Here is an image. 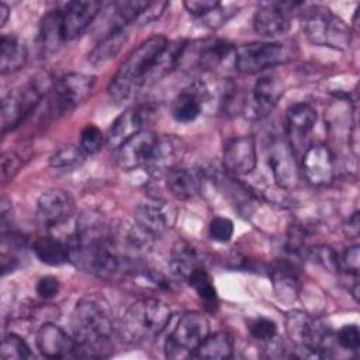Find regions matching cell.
Here are the masks:
<instances>
[{
  "instance_id": "4dcf8cb0",
  "label": "cell",
  "mask_w": 360,
  "mask_h": 360,
  "mask_svg": "<svg viewBox=\"0 0 360 360\" xmlns=\"http://www.w3.org/2000/svg\"><path fill=\"white\" fill-rule=\"evenodd\" d=\"M127 38H128L127 28L108 31L101 38V41L93 48V51L89 53V60L93 65H100L112 59L121 51Z\"/></svg>"
},
{
  "instance_id": "52a82bcc",
  "label": "cell",
  "mask_w": 360,
  "mask_h": 360,
  "mask_svg": "<svg viewBox=\"0 0 360 360\" xmlns=\"http://www.w3.org/2000/svg\"><path fill=\"white\" fill-rule=\"evenodd\" d=\"M285 332L302 357H321V347L330 333L316 318L304 311H291L285 316Z\"/></svg>"
},
{
  "instance_id": "9c48e42d",
  "label": "cell",
  "mask_w": 360,
  "mask_h": 360,
  "mask_svg": "<svg viewBox=\"0 0 360 360\" xmlns=\"http://www.w3.org/2000/svg\"><path fill=\"white\" fill-rule=\"evenodd\" d=\"M96 84V77L84 73H68L52 86V107L56 112H68L86 101Z\"/></svg>"
},
{
  "instance_id": "7a4b0ae2",
  "label": "cell",
  "mask_w": 360,
  "mask_h": 360,
  "mask_svg": "<svg viewBox=\"0 0 360 360\" xmlns=\"http://www.w3.org/2000/svg\"><path fill=\"white\" fill-rule=\"evenodd\" d=\"M167 42L169 41L162 35H155L141 42L127 56L110 80L107 87L108 96L117 103L129 100L143 84H146L148 75Z\"/></svg>"
},
{
  "instance_id": "f1b7e54d",
  "label": "cell",
  "mask_w": 360,
  "mask_h": 360,
  "mask_svg": "<svg viewBox=\"0 0 360 360\" xmlns=\"http://www.w3.org/2000/svg\"><path fill=\"white\" fill-rule=\"evenodd\" d=\"M32 250L41 263L48 266H60L69 262V245L55 238L44 236L34 242Z\"/></svg>"
},
{
  "instance_id": "ee69618b",
  "label": "cell",
  "mask_w": 360,
  "mask_h": 360,
  "mask_svg": "<svg viewBox=\"0 0 360 360\" xmlns=\"http://www.w3.org/2000/svg\"><path fill=\"white\" fill-rule=\"evenodd\" d=\"M167 6H169L167 1H153V3H149L148 7L142 11L139 18L136 20V22L139 25H146V24L155 21L156 18H159L163 14V11L166 10Z\"/></svg>"
},
{
  "instance_id": "8992f818",
  "label": "cell",
  "mask_w": 360,
  "mask_h": 360,
  "mask_svg": "<svg viewBox=\"0 0 360 360\" xmlns=\"http://www.w3.org/2000/svg\"><path fill=\"white\" fill-rule=\"evenodd\" d=\"M210 335V323L200 312L181 315L174 329L165 342V353L172 359L190 357Z\"/></svg>"
},
{
  "instance_id": "d590c367",
  "label": "cell",
  "mask_w": 360,
  "mask_h": 360,
  "mask_svg": "<svg viewBox=\"0 0 360 360\" xmlns=\"http://www.w3.org/2000/svg\"><path fill=\"white\" fill-rule=\"evenodd\" d=\"M249 333L259 342H271L277 335V325L273 319L266 316H257L248 323Z\"/></svg>"
},
{
  "instance_id": "74e56055",
  "label": "cell",
  "mask_w": 360,
  "mask_h": 360,
  "mask_svg": "<svg viewBox=\"0 0 360 360\" xmlns=\"http://www.w3.org/2000/svg\"><path fill=\"white\" fill-rule=\"evenodd\" d=\"M335 343L347 352H356L360 346V330L354 323L342 326L335 335Z\"/></svg>"
},
{
  "instance_id": "b9f144b4",
  "label": "cell",
  "mask_w": 360,
  "mask_h": 360,
  "mask_svg": "<svg viewBox=\"0 0 360 360\" xmlns=\"http://www.w3.org/2000/svg\"><path fill=\"white\" fill-rule=\"evenodd\" d=\"M22 165L21 160V155L14 152V150H8L3 155L1 158V177L4 181L11 180L20 170Z\"/></svg>"
},
{
  "instance_id": "ac0fdd59",
  "label": "cell",
  "mask_w": 360,
  "mask_h": 360,
  "mask_svg": "<svg viewBox=\"0 0 360 360\" xmlns=\"http://www.w3.org/2000/svg\"><path fill=\"white\" fill-rule=\"evenodd\" d=\"M302 172L307 181L315 187L329 186L335 179V160L323 143H314L304 152Z\"/></svg>"
},
{
  "instance_id": "d4e9b609",
  "label": "cell",
  "mask_w": 360,
  "mask_h": 360,
  "mask_svg": "<svg viewBox=\"0 0 360 360\" xmlns=\"http://www.w3.org/2000/svg\"><path fill=\"white\" fill-rule=\"evenodd\" d=\"M198 252L186 240H177L173 245L169 267L173 276L187 281L188 277L201 267Z\"/></svg>"
},
{
  "instance_id": "f35d334b",
  "label": "cell",
  "mask_w": 360,
  "mask_h": 360,
  "mask_svg": "<svg viewBox=\"0 0 360 360\" xmlns=\"http://www.w3.org/2000/svg\"><path fill=\"white\" fill-rule=\"evenodd\" d=\"M233 235V222L225 217H215L210 222V236L217 242H228Z\"/></svg>"
},
{
  "instance_id": "7402d4cb",
  "label": "cell",
  "mask_w": 360,
  "mask_h": 360,
  "mask_svg": "<svg viewBox=\"0 0 360 360\" xmlns=\"http://www.w3.org/2000/svg\"><path fill=\"white\" fill-rule=\"evenodd\" d=\"M207 97V90L202 84L194 83L188 89L180 91L172 101V117L181 124L194 121L202 108L204 100Z\"/></svg>"
},
{
  "instance_id": "e0dca14e",
  "label": "cell",
  "mask_w": 360,
  "mask_h": 360,
  "mask_svg": "<svg viewBox=\"0 0 360 360\" xmlns=\"http://www.w3.org/2000/svg\"><path fill=\"white\" fill-rule=\"evenodd\" d=\"M233 51V46L224 39H205L193 44L186 42L181 53V63H191L201 70H210L219 66Z\"/></svg>"
},
{
  "instance_id": "9a60e30c",
  "label": "cell",
  "mask_w": 360,
  "mask_h": 360,
  "mask_svg": "<svg viewBox=\"0 0 360 360\" xmlns=\"http://www.w3.org/2000/svg\"><path fill=\"white\" fill-rule=\"evenodd\" d=\"M158 134L145 129L131 136L117 149H114V160L122 170H134L149 163Z\"/></svg>"
},
{
  "instance_id": "44dd1931",
  "label": "cell",
  "mask_w": 360,
  "mask_h": 360,
  "mask_svg": "<svg viewBox=\"0 0 360 360\" xmlns=\"http://www.w3.org/2000/svg\"><path fill=\"white\" fill-rule=\"evenodd\" d=\"M37 347L45 357L65 359L75 357L77 343L60 326L45 322L37 332Z\"/></svg>"
},
{
  "instance_id": "3957f363",
  "label": "cell",
  "mask_w": 360,
  "mask_h": 360,
  "mask_svg": "<svg viewBox=\"0 0 360 360\" xmlns=\"http://www.w3.org/2000/svg\"><path fill=\"white\" fill-rule=\"evenodd\" d=\"M172 318L170 307L158 298H141L132 302L122 314L118 323V335L125 343L149 340L167 326Z\"/></svg>"
},
{
  "instance_id": "d6986e66",
  "label": "cell",
  "mask_w": 360,
  "mask_h": 360,
  "mask_svg": "<svg viewBox=\"0 0 360 360\" xmlns=\"http://www.w3.org/2000/svg\"><path fill=\"white\" fill-rule=\"evenodd\" d=\"M283 84L276 76H262L256 80L250 97L245 101V115L249 118L266 117L283 96Z\"/></svg>"
},
{
  "instance_id": "60d3db41",
  "label": "cell",
  "mask_w": 360,
  "mask_h": 360,
  "mask_svg": "<svg viewBox=\"0 0 360 360\" xmlns=\"http://www.w3.org/2000/svg\"><path fill=\"white\" fill-rule=\"evenodd\" d=\"M221 6V1L218 0H187L184 1V7L186 10L197 17V18H204L207 17L210 13H212L215 8H218Z\"/></svg>"
},
{
  "instance_id": "ffe728a7",
  "label": "cell",
  "mask_w": 360,
  "mask_h": 360,
  "mask_svg": "<svg viewBox=\"0 0 360 360\" xmlns=\"http://www.w3.org/2000/svg\"><path fill=\"white\" fill-rule=\"evenodd\" d=\"M256 142L250 135L238 136L226 143L224 150V167L232 176H246L256 167Z\"/></svg>"
},
{
  "instance_id": "83f0119b",
  "label": "cell",
  "mask_w": 360,
  "mask_h": 360,
  "mask_svg": "<svg viewBox=\"0 0 360 360\" xmlns=\"http://www.w3.org/2000/svg\"><path fill=\"white\" fill-rule=\"evenodd\" d=\"M27 48L17 37L3 35L0 39V73L18 72L27 62Z\"/></svg>"
},
{
  "instance_id": "cb8c5ba5",
  "label": "cell",
  "mask_w": 360,
  "mask_h": 360,
  "mask_svg": "<svg viewBox=\"0 0 360 360\" xmlns=\"http://www.w3.org/2000/svg\"><path fill=\"white\" fill-rule=\"evenodd\" d=\"M181 141L177 138L172 135H158L152 156L146 167L155 173L169 172L170 169L176 167V163L181 156Z\"/></svg>"
},
{
  "instance_id": "e575fe53",
  "label": "cell",
  "mask_w": 360,
  "mask_h": 360,
  "mask_svg": "<svg viewBox=\"0 0 360 360\" xmlns=\"http://www.w3.org/2000/svg\"><path fill=\"white\" fill-rule=\"evenodd\" d=\"M1 357L10 360H24L31 359L32 353L22 338L15 333H7L1 340Z\"/></svg>"
},
{
  "instance_id": "5b68a950",
  "label": "cell",
  "mask_w": 360,
  "mask_h": 360,
  "mask_svg": "<svg viewBox=\"0 0 360 360\" xmlns=\"http://www.w3.org/2000/svg\"><path fill=\"white\" fill-rule=\"evenodd\" d=\"M301 21L307 38L314 45L335 49H346L350 45V28L328 7L311 6L305 8Z\"/></svg>"
},
{
  "instance_id": "7dc6e473",
  "label": "cell",
  "mask_w": 360,
  "mask_h": 360,
  "mask_svg": "<svg viewBox=\"0 0 360 360\" xmlns=\"http://www.w3.org/2000/svg\"><path fill=\"white\" fill-rule=\"evenodd\" d=\"M10 15V8L6 3H0V27H4Z\"/></svg>"
},
{
  "instance_id": "8d00e7d4",
  "label": "cell",
  "mask_w": 360,
  "mask_h": 360,
  "mask_svg": "<svg viewBox=\"0 0 360 360\" xmlns=\"http://www.w3.org/2000/svg\"><path fill=\"white\" fill-rule=\"evenodd\" d=\"M104 142H107L105 135L96 125H86L80 134V148L86 155H94L101 150Z\"/></svg>"
},
{
  "instance_id": "4316f807",
  "label": "cell",
  "mask_w": 360,
  "mask_h": 360,
  "mask_svg": "<svg viewBox=\"0 0 360 360\" xmlns=\"http://www.w3.org/2000/svg\"><path fill=\"white\" fill-rule=\"evenodd\" d=\"M316 124V111L307 103H295L287 110V129L288 134L301 141L308 136Z\"/></svg>"
},
{
  "instance_id": "8fae6325",
  "label": "cell",
  "mask_w": 360,
  "mask_h": 360,
  "mask_svg": "<svg viewBox=\"0 0 360 360\" xmlns=\"http://www.w3.org/2000/svg\"><path fill=\"white\" fill-rule=\"evenodd\" d=\"M155 108L150 104H134L121 112L111 124L105 139L107 145L117 149L131 136L141 131L148 129V125L153 121Z\"/></svg>"
},
{
  "instance_id": "f546056e",
  "label": "cell",
  "mask_w": 360,
  "mask_h": 360,
  "mask_svg": "<svg viewBox=\"0 0 360 360\" xmlns=\"http://www.w3.org/2000/svg\"><path fill=\"white\" fill-rule=\"evenodd\" d=\"M233 353V339L228 332H215L208 335L204 342L194 352V357L198 359H210V360H221L229 359Z\"/></svg>"
},
{
  "instance_id": "4fadbf2b",
  "label": "cell",
  "mask_w": 360,
  "mask_h": 360,
  "mask_svg": "<svg viewBox=\"0 0 360 360\" xmlns=\"http://www.w3.org/2000/svg\"><path fill=\"white\" fill-rule=\"evenodd\" d=\"M75 212L72 195L62 188L44 191L37 201V221L44 229L62 226Z\"/></svg>"
},
{
  "instance_id": "f6af8a7d",
  "label": "cell",
  "mask_w": 360,
  "mask_h": 360,
  "mask_svg": "<svg viewBox=\"0 0 360 360\" xmlns=\"http://www.w3.org/2000/svg\"><path fill=\"white\" fill-rule=\"evenodd\" d=\"M360 257V252H359V246H350L345 250L343 256L340 257V267H343L346 271L354 274L357 277L359 274V259Z\"/></svg>"
},
{
  "instance_id": "2e32d148",
  "label": "cell",
  "mask_w": 360,
  "mask_h": 360,
  "mask_svg": "<svg viewBox=\"0 0 360 360\" xmlns=\"http://www.w3.org/2000/svg\"><path fill=\"white\" fill-rule=\"evenodd\" d=\"M101 7L103 3L97 0H77L66 3L63 8L59 10L65 41H72L80 37L96 20Z\"/></svg>"
},
{
  "instance_id": "30bf717a",
  "label": "cell",
  "mask_w": 360,
  "mask_h": 360,
  "mask_svg": "<svg viewBox=\"0 0 360 360\" xmlns=\"http://www.w3.org/2000/svg\"><path fill=\"white\" fill-rule=\"evenodd\" d=\"M305 6L301 1H266L260 3L253 15L255 31L264 38H277L290 28V17L298 7Z\"/></svg>"
},
{
  "instance_id": "bcb514c9",
  "label": "cell",
  "mask_w": 360,
  "mask_h": 360,
  "mask_svg": "<svg viewBox=\"0 0 360 360\" xmlns=\"http://www.w3.org/2000/svg\"><path fill=\"white\" fill-rule=\"evenodd\" d=\"M343 231L347 238H357L360 231V221H359V211H354L343 225Z\"/></svg>"
},
{
  "instance_id": "6da1fadb",
  "label": "cell",
  "mask_w": 360,
  "mask_h": 360,
  "mask_svg": "<svg viewBox=\"0 0 360 360\" xmlns=\"http://www.w3.org/2000/svg\"><path fill=\"white\" fill-rule=\"evenodd\" d=\"M70 328L77 343L75 357L108 356L114 323L108 302L103 297H82L72 311Z\"/></svg>"
},
{
  "instance_id": "7bdbcfd3",
  "label": "cell",
  "mask_w": 360,
  "mask_h": 360,
  "mask_svg": "<svg viewBox=\"0 0 360 360\" xmlns=\"http://www.w3.org/2000/svg\"><path fill=\"white\" fill-rule=\"evenodd\" d=\"M35 290H37L38 297H41L42 300H52L59 294L60 284H59V280L56 277L44 276L38 280Z\"/></svg>"
},
{
  "instance_id": "484cf974",
  "label": "cell",
  "mask_w": 360,
  "mask_h": 360,
  "mask_svg": "<svg viewBox=\"0 0 360 360\" xmlns=\"http://www.w3.org/2000/svg\"><path fill=\"white\" fill-rule=\"evenodd\" d=\"M37 42H38L39 49L45 55L53 53L55 51H58L60 48V45L63 42H66L65 37H63L62 20H60L59 10L51 11L42 18V21L39 24V30H38Z\"/></svg>"
},
{
  "instance_id": "5bb4252c",
  "label": "cell",
  "mask_w": 360,
  "mask_h": 360,
  "mask_svg": "<svg viewBox=\"0 0 360 360\" xmlns=\"http://www.w3.org/2000/svg\"><path fill=\"white\" fill-rule=\"evenodd\" d=\"M267 163L280 188H292L298 181V169L291 143L284 138H273L267 150Z\"/></svg>"
},
{
  "instance_id": "ab89813d",
  "label": "cell",
  "mask_w": 360,
  "mask_h": 360,
  "mask_svg": "<svg viewBox=\"0 0 360 360\" xmlns=\"http://www.w3.org/2000/svg\"><path fill=\"white\" fill-rule=\"evenodd\" d=\"M311 256L329 271H335V270L340 269V257L329 246H316V248H314L311 250Z\"/></svg>"
},
{
  "instance_id": "603a6c76",
  "label": "cell",
  "mask_w": 360,
  "mask_h": 360,
  "mask_svg": "<svg viewBox=\"0 0 360 360\" xmlns=\"http://www.w3.org/2000/svg\"><path fill=\"white\" fill-rule=\"evenodd\" d=\"M201 173L188 167H173L166 172V187L177 200H190L201 190Z\"/></svg>"
},
{
  "instance_id": "277c9868",
  "label": "cell",
  "mask_w": 360,
  "mask_h": 360,
  "mask_svg": "<svg viewBox=\"0 0 360 360\" xmlns=\"http://www.w3.org/2000/svg\"><path fill=\"white\" fill-rule=\"evenodd\" d=\"M53 77L42 70L32 76L27 83L10 91L1 103V131L6 134L20 125L39 104L42 97L52 90Z\"/></svg>"
},
{
  "instance_id": "ba28073f",
  "label": "cell",
  "mask_w": 360,
  "mask_h": 360,
  "mask_svg": "<svg viewBox=\"0 0 360 360\" xmlns=\"http://www.w3.org/2000/svg\"><path fill=\"white\" fill-rule=\"evenodd\" d=\"M290 59V51L278 42H252L235 51V68L245 75L263 72Z\"/></svg>"
},
{
  "instance_id": "d6a6232c",
  "label": "cell",
  "mask_w": 360,
  "mask_h": 360,
  "mask_svg": "<svg viewBox=\"0 0 360 360\" xmlns=\"http://www.w3.org/2000/svg\"><path fill=\"white\" fill-rule=\"evenodd\" d=\"M86 153L80 146L65 145L55 150L49 158V165L58 170H73L83 165Z\"/></svg>"
},
{
  "instance_id": "1f68e13d",
  "label": "cell",
  "mask_w": 360,
  "mask_h": 360,
  "mask_svg": "<svg viewBox=\"0 0 360 360\" xmlns=\"http://www.w3.org/2000/svg\"><path fill=\"white\" fill-rule=\"evenodd\" d=\"M149 1L145 0H122L112 3V20L110 31L124 30L128 24L136 22L142 11L148 7Z\"/></svg>"
},
{
  "instance_id": "7c38bea8",
  "label": "cell",
  "mask_w": 360,
  "mask_h": 360,
  "mask_svg": "<svg viewBox=\"0 0 360 360\" xmlns=\"http://www.w3.org/2000/svg\"><path fill=\"white\" fill-rule=\"evenodd\" d=\"M176 210L165 201L141 202L134 210V225L152 240L173 228Z\"/></svg>"
},
{
  "instance_id": "836d02e7",
  "label": "cell",
  "mask_w": 360,
  "mask_h": 360,
  "mask_svg": "<svg viewBox=\"0 0 360 360\" xmlns=\"http://www.w3.org/2000/svg\"><path fill=\"white\" fill-rule=\"evenodd\" d=\"M187 283L194 288L197 295L205 302L215 305L217 304V290L212 283L210 273L201 266L198 267L187 280Z\"/></svg>"
}]
</instances>
